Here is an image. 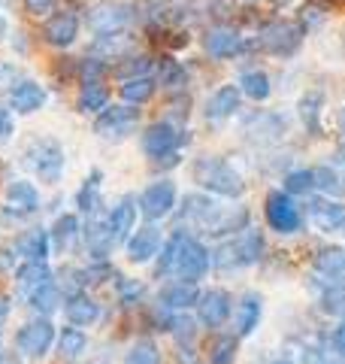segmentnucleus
Here are the masks:
<instances>
[{"label": "nucleus", "instance_id": "nucleus-1", "mask_svg": "<svg viewBox=\"0 0 345 364\" xmlns=\"http://www.w3.org/2000/svg\"><path fill=\"white\" fill-rule=\"evenodd\" d=\"M212 264V255L200 240H194L185 231H176L167 240L164 252H160L158 261V273H172V277L185 279V282H197L206 277V270Z\"/></svg>", "mask_w": 345, "mask_h": 364}, {"label": "nucleus", "instance_id": "nucleus-2", "mask_svg": "<svg viewBox=\"0 0 345 364\" xmlns=\"http://www.w3.org/2000/svg\"><path fill=\"white\" fill-rule=\"evenodd\" d=\"M194 179L197 186H203L206 191H215L221 198H239L243 195V176L230 167L224 158H200L194 164Z\"/></svg>", "mask_w": 345, "mask_h": 364}, {"label": "nucleus", "instance_id": "nucleus-3", "mask_svg": "<svg viewBox=\"0 0 345 364\" xmlns=\"http://www.w3.org/2000/svg\"><path fill=\"white\" fill-rule=\"evenodd\" d=\"M263 255V237L261 231H251V228H243V234L234 237V240L221 243L212 252V264L218 267H248L261 261Z\"/></svg>", "mask_w": 345, "mask_h": 364}, {"label": "nucleus", "instance_id": "nucleus-4", "mask_svg": "<svg viewBox=\"0 0 345 364\" xmlns=\"http://www.w3.org/2000/svg\"><path fill=\"white\" fill-rule=\"evenodd\" d=\"M28 164L33 167L40 182H58L64 173V149L61 143L52 140V136H40L28 146Z\"/></svg>", "mask_w": 345, "mask_h": 364}, {"label": "nucleus", "instance_id": "nucleus-5", "mask_svg": "<svg viewBox=\"0 0 345 364\" xmlns=\"http://www.w3.org/2000/svg\"><path fill=\"white\" fill-rule=\"evenodd\" d=\"M303 33H306V28L300 21L279 18V21H270V25L261 31V46L273 55H294L303 43Z\"/></svg>", "mask_w": 345, "mask_h": 364}, {"label": "nucleus", "instance_id": "nucleus-6", "mask_svg": "<svg viewBox=\"0 0 345 364\" xmlns=\"http://www.w3.org/2000/svg\"><path fill=\"white\" fill-rule=\"evenodd\" d=\"M267 222L273 231H279V234H297L303 225V213L291 200L288 191H270L267 195Z\"/></svg>", "mask_w": 345, "mask_h": 364}, {"label": "nucleus", "instance_id": "nucleus-7", "mask_svg": "<svg viewBox=\"0 0 345 364\" xmlns=\"http://www.w3.org/2000/svg\"><path fill=\"white\" fill-rule=\"evenodd\" d=\"M55 343V325L49 318H33L16 334V349L28 358H43Z\"/></svg>", "mask_w": 345, "mask_h": 364}, {"label": "nucleus", "instance_id": "nucleus-8", "mask_svg": "<svg viewBox=\"0 0 345 364\" xmlns=\"http://www.w3.org/2000/svg\"><path fill=\"white\" fill-rule=\"evenodd\" d=\"M136 124H140V109H133V107H106V109H100V116L94 122V131L100 136H109V140H121V136H128Z\"/></svg>", "mask_w": 345, "mask_h": 364}, {"label": "nucleus", "instance_id": "nucleus-9", "mask_svg": "<svg viewBox=\"0 0 345 364\" xmlns=\"http://www.w3.org/2000/svg\"><path fill=\"white\" fill-rule=\"evenodd\" d=\"M172 207H176V186L167 182V179L152 182V186L143 191V198H140V213L146 215V219H152V222L170 215Z\"/></svg>", "mask_w": 345, "mask_h": 364}, {"label": "nucleus", "instance_id": "nucleus-10", "mask_svg": "<svg viewBox=\"0 0 345 364\" xmlns=\"http://www.w3.org/2000/svg\"><path fill=\"white\" fill-rule=\"evenodd\" d=\"M179 146V131L170 122H155L148 124L143 134V149L148 158H170Z\"/></svg>", "mask_w": 345, "mask_h": 364}, {"label": "nucleus", "instance_id": "nucleus-11", "mask_svg": "<svg viewBox=\"0 0 345 364\" xmlns=\"http://www.w3.org/2000/svg\"><path fill=\"white\" fill-rule=\"evenodd\" d=\"M230 310H234V301H230V294L224 289H209L197 298V316H200V322L209 328L224 325Z\"/></svg>", "mask_w": 345, "mask_h": 364}, {"label": "nucleus", "instance_id": "nucleus-12", "mask_svg": "<svg viewBox=\"0 0 345 364\" xmlns=\"http://www.w3.org/2000/svg\"><path fill=\"white\" fill-rule=\"evenodd\" d=\"M131 18H133V13H131L128 4H100V6L91 9V16H88L91 28H94L97 33L124 31L131 25Z\"/></svg>", "mask_w": 345, "mask_h": 364}, {"label": "nucleus", "instance_id": "nucleus-13", "mask_svg": "<svg viewBox=\"0 0 345 364\" xmlns=\"http://www.w3.org/2000/svg\"><path fill=\"white\" fill-rule=\"evenodd\" d=\"M43 37L49 46L67 49V46H73V40L79 37V18L73 13H55L49 21H45Z\"/></svg>", "mask_w": 345, "mask_h": 364}, {"label": "nucleus", "instance_id": "nucleus-14", "mask_svg": "<svg viewBox=\"0 0 345 364\" xmlns=\"http://www.w3.org/2000/svg\"><path fill=\"white\" fill-rule=\"evenodd\" d=\"M158 252H160V231L155 225L140 228L128 240V258L133 264H146V261H152Z\"/></svg>", "mask_w": 345, "mask_h": 364}, {"label": "nucleus", "instance_id": "nucleus-15", "mask_svg": "<svg viewBox=\"0 0 345 364\" xmlns=\"http://www.w3.org/2000/svg\"><path fill=\"white\" fill-rule=\"evenodd\" d=\"M203 46H206V52L212 55V58H234V55L243 49V37L234 31V28H212L209 33L203 37Z\"/></svg>", "mask_w": 345, "mask_h": 364}, {"label": "nucleus", "instance_id": "nucleus-16", "mask_svg": "<svg viewBox=\"0 0 345 364\" xmlns=\"http://www.w3.org/2000/svg\"><path fill=\"white\" fill-rule=\"evenodd\" d=\"M6 207H9V213H13V215H31V213H37L40 210L37 188H33L31 182H25V179L9 182V188H6Z\"/></svg>", "mask_w": 345, "mask_h": 364}, {"label": "nucleus", "instance_id": "nucleus-17", "mask_svg": "<svg viewBox=\"0 0 345 364\" xmlns=\"http://www.w3.org/2000/svg\"><path fill=\"white\" fill-rule=\"evenodd\" d=\"M239 100H243V91H239L236 85H221L209 100H206V119L221 122L227 116H234V112L239 109Z\"/></svg>", "mask_w": 345, "mask_h": 364}, {"label": "nucleus", "instance_id": "nucleus-18", "mask_svg": "<svg viewBox=\"0 0 345 364\" xmlns=\"http://www.w3.org/2000/svg\"><path fill=\"white\" fill-rule=\"evenodd\" d=\"M309 219H312L321 231H336L345 225V203L339 200H309Z\"/></svg>", "mask_w": 345, "mask_h": 364}, {"label": "nucleus", "instance_id": "nucleus-19", "mask_svg": "<svg viewBox=\"0 0 345 364\" xmlns=\"http://www.w3.org/2000/svg\"><path fill=\"white\" fill-rule=\"evenodd\" d=\"M45 104V88L37 85V82H16L13 91H9V107H13L16 112H37L43 109Z\"/></svg>", "mask_w": 345, "mask_h": 364}, {"label": "nucleus", "instance_id": "nucleus-20", "mask_svg": "<svg viewBox=\"0 0 345 364\" xmlns=\"http://www.w3.org/2000/svg\"><path fill=\"white\" fill-rule=\"evenodd\" d=\"M133 225H136V203H133L131 198H124L119 207L112 210V215H109V234H112V243L131 240Z\"/></svg>", "mask_w": 345, "mask_h": 364}, {"label": "nucleus", "instance_id": "nucleus-21", "mask_svg": "<svg viewBox=\"0 0 345 364\" xmlns=\"http://www.w3.org/2000/svg\"><path fill=\"white\" fill-rule=\"evenodd\" d=\"M197 298H200L197 286H194V282H185V279L170 282V286L160 291V304H164L167 310H188V306H197Z\"/></svg>", "mask_w": 345, "mask_h": 364}, {"label": "nucleus", "instance_id": "nucleus-22", "mask_svg": "<svg viewBox=\"0 0 345 364\" xmlns=\"http://www.w3.org/2000/svg\"><path fill=\"white\" fill-rule=\"evenodd\" d=\"M315 270L321 273V277H327L330 282H342L345 279V249H339V246L318 249Z\"/></svg>", "mask_w": 345, "mask_h": 364}, {"label": "nucleus", "instance_id": "nucleus-23", "mask_svg": "<svg viewBox=\"0 0 345 364\" xmlns=\"http://www.w3.org/2000/svg\"><path fill=\"white\" fill-rule=\"evenodd\" d=\"M16 282H18L21 294H31L33 289L52 282V270L45 267V261H25V264L18 267V273H16Z\"/></svg>", "mask_w": 345, "mask_h": 364}, {"label": "nucleus", "instance_id": "nucleus-24", "mask_svg": "<svg viewBox=\"0 0 345 364\" xmlns=\"http://www.w3.org/2000/svg\"><path fill=\"white\" fill-rule=\"evenodd\" d=\"M97 316H100V306L88 298V294H70V301H67V318H70V325H79V328H85L91 322H97Z\"/></svg>", "mask_w": 345, "mask_h": 364}, {"label": "nucleus", "instance_id": "nucleus-25", "mask_svg": "<svg viewBox=\"0 0 345 364\" xmlns=\"http://www.w3.org/2000/svg\"><path fill=\"white\" fill-rule=\"evenodd\" d=\"M49 243H52L49 234H45L43 228H33V231L18 237L16 249H18V255H25L28 261H45V255H49Z\"/></svg>", "mask_w": 345, "mask_h": 364}, {"label": "nucleus", "instance_id": "nucleus-26", "mask_svg": "<svg viewBox=\"0 0 345 364\" xmlns=\"http://www.w3.org/2000/svg\"><path fill=\"white\" fill-rule=\"evenodd\" d=\"M133 46V37L128 31H112V33H97V43H94V52H100L103 58H121L128 55Z\"/></svg>", "mask_w": 345, "mask_h": 364}, {"label": "nucleus", "instance_id": "nucleus-27", "mask_svg": "<svg viewBox=\"0 0 345 364\" xmlns=\"http://www.w3.org/2000/svg\"><path fill=\"white\" fill-rule=\"evenodd\" d=\"M109 104V88L100 79H85L82 82V95H79V109L85 112H100Z\"/></svg>", "mask_w": 345, "mask_h": 364}, {"label": "nucleus", "instance_id": "nucleus-28", "mask_svg": "<svg viewBox=\"0 0 345 364\" xmlns=\"http://www.w3.org/2000/svg\"><path fill=\"white\" fill-rule=\"evenodd\" d=\"M76 200H79V210H82L85 215H97V210L103 207L100 203V170H91V176L82 182Z\"/></svg>", "mask_w": 345, "mask_h": 364}, {"label": "nucleus", "instance_id": "nucleus-29", "mask_svg": "<svg viewBox=\"0 0 345 364\" xmlns=\"http://www.w3.org/2000/svg\"><path fill=\"white\" fill-rule=\"evenodd\" d=\"M236 349H239V343H236L234 334H218L209 340L206 355H209V364H234Z\"/></svg>", "mask_w": 345, "mask_h": 364}, {"label": "nucleus", "instance_id": "nucleus-30", "mask_svg": "<svg viewBox=\"0 0 345 364\" xmlns=\"http://www.w3.org/2000/svg\"><path fill=\"white\" fill-rule=\"evenodd\" d=\"M155 88H158V82L152 76H133V79H124L121 97L128 100V104H146V100L155 95Z\"/></svg>", "mask_w": 345, "mask_h": 364}, {"label": "nucleus", "instance_id": "nucleus-31", "mask_svg": "<svg viewBox=\"0 0 345 364\" xmlns=\"http://www.w3.org/2000/svg\"><path fill=\"white\" fill-rule=\"evenodd\" d=\"M28 304H31L37 313L49 316V313H55V310H58V304H61V289H58L55 282H45V286L33 289V291L28 294Z\"/></svg>", "mask_w": 345, "mask_h": 364}, {"label": "nucleus", "instance_id": "nucleus-32", "mask_svg": "<svg viewBox=\"0 0 345 364\" xmlns=\"http://www.w3.org/2000/svg\"><path fill=\"white\" fill-rule=\"evenodd\" d=\"M85 243L91 249V255H97V258L106 255L109 249L115 246L112 243V234H109V222H91L88 231H85Z\"/></svg>", "mask_w": 345, "mask_h": 364}, {"label": "nucleus", "instance_id": "nucleus-33", "mask_svg": "<svg viewBox=\"0 0 345 364\" xmlns=\"http://www.w3.org/2000/svg\"><path fill=\"white\" fill-rule=\"evenodd\" d=\"M321 104H324L321 91H309L300 97V119L312 134H321Z\"/></svg>", "mask_w": 345, "mask_h": 364}, {"label": "nucleus", "instance_id": "nucleus-34", "mask_svg": "<svg viewBox=\"0 0 345 364\" xmlns=\"http://www.w3.org/2000/svg\"><path fill=\"white\" fill-rule=\"evenodd\" d=\"M239 91L248 95L251 100H267L270 91H273L270 76L263 70H248V73H243V79H239Z\"/></svg>", "mask_w": 345, "mask_h": 364}, {"label": "nucleus", "instance_id": "nucleus-35", "mask_svg": "<svg viewBox=\"0 0 345 364\" xmlns=\"http://www.w3.org/2000/svg\"><path fill=\"white\" fill-rule=\"evenodd\" d=\"M261 322V301L255 298V294H248V298H243V304H239L236 310V328H239V337L251 334Z\"/></svg>", "mask_w": 345, "mask_h": 364}, {"label": "nucleus", "instance_id": "nucleus-36", "mask_svg": "<svg viewBox=\"0 0 345 364\" xmlns=\"http://www.w3.org/2000/svg\"><path fill=\"white\" fill-rule=\"evenodd\" d=\"M88 346V337L79 331V328H64L61 334H58V352H61L64 358H79Z\"/></svg>", "mask_w": 345, "mask_h": 364}, {"label": "nucleus", "instance_id": "nucleus-37", "mask_svg": "<svg viewBox=\"0 0 345 364\" xmlns=\"http://www.w3.org/2000/svg\"><path fill=\"white\" fill-rule=\"evenodd\" d=\"M76 237H79V219H76V215H61V219L55 222V228H52L55 249H58V252H64V249L70 246Z\"/></svg>", "mask_w": 345, "mask_h": 364}, {"label": "nucleus", "instance_id": "nucleus-38", "mask_svg": "<svg viewBox=\"0 0 345 364\" xmlns=\"http://www.w3.org/2000/svg\"><path fill=\"white\" fill-rule=\"evenodd\" d=\"M124 364H160V349L152 343V340H136L131 346Z\"/></svg>", "mask_w": 345, "mask_h": 364}, {"label": "nucleus", "instance_id": "nucleus-39", "mask_svg": "<svg viewBox=\"0 0 345 364\" xmlns=\"http://www.w3.org/2000/svg\"><path fill=\"white\" fill-rule=\"evenodd\" d=\"M158 82L167 85V88H182L185 85V67L172 58H164L158 64Z\"/></svg>", "mask_w": 345, "mask_h": 364}, {"label": "nucleus", "instance_id": "nucleus-40", "mask_svg": "<svg viewBox=\"0 0 345 364\" xmlns=\"http://www.w3.org/2000/svg\"><path fill=\"white\" fill-rule=\"evenodd\" d=\"M312 188H315L312 170H294V173L285 176V191L288 195H309Z\"/></svg>", "mask_w": 345, "mask_h": 364}, {"label": "nucleus", "instance_id": "nucleus-41", "mask_svg": "<svg viewBox=\"0 0 345 364\" xmlns=\"http://www.w3.org/2000/svg\"><path fill=\"white\" fill-rule=\"evenodd\" d=\"M312 176H315V188L327 191V195H339L342 186H345L342 176H339L333 167H315V170H312Z\"/></svg>", "mask_w": 345, "mask_h": 364}, {"label": "nucleus", "instance_id": "nucleus-42", "mask_svg": "<svg viewBox=\"0 0 345 364\" xmlns=\"http://www.w3.org/2000/svg\"><path fill=\"white\" fill-rule=\"evenodd\" d=\"M321 310L324 313H345V289L339 286V282H330L327 291L321 294Z\"/></svg>", "mask_w": 345, "mask_h": 364}, {"label": "nucleus", "instance_id": "nucleus-43", "mask_svg": "<svg viewBox=\"0 0 345 364\" xmlns=\"http://www.w3.org/2000/svg\"><path fill=\"white\" fill-rule=\"evenodd\" d=\"M148 70H152V58H146V55H140V58H128V64H119V73L121 76H148Z\"/></svg>", "mask_w": 345, "mask_h": 364}, {"label": "nucleus", "instance_id": "nucleus-44", "mask_svg": "<svg viewBox=\"0 0 345 364\" xmlns=\"http://www.w3.org/2000/svg\"><path fill=\"white\" fill-rule=\"evenodd\" d=\"M306 364H345V355L336 349H309L306 352Z\"/></svg>", "mask_w": 345, "mask_h": 364}, {"label": "nucleus", "instance_id": "nucleus-45", "mask_svg": "<svg viewBox=\"0 0 345 364\" xmlns=\"http://www.w3.org/2000/svg\"><path fill=\"white\" fill-rule=\"evenodd\" d=\"M300 18H303V21H300L303 28H315L318 21L324 18V9H321L318 4H306V6H303V16H300Z\"/></svg>", "mask_w": 345, "mask_h": 364}, {"label": "nucleus", "instance_id": "nucleus-46", "mask_svg": "<svg viewBox=\"0 0 345 364\" xmlns=\"http://www.w3.org/2000/svg\"><path fill=\"white\" fill-rule=\"evenodd\" d=\"M100 73H106V64L97 58H85L82 61V79H100Z\"/></svg>", "mask_w": 345, "mask_h": 364}, {"label": "nucleus", "instance_id": "nucleus-47", "mask_svg": "<svg viewBox=\"0 0 345 364\" xmlns=\"http://www.w3.org/2000/svg\"><path fill=\"white\" fill-rule=\"evenodd\" d=\"M25 6H28V13H33V16H45V13H52L55 0H25Z\"/></svg>", "mask_w": 345, "mask_h": 364}, {"label": "nucleus", "instance_id": "nucleus-48", "mask_svg": "<svg viewBox=\"0 0 345 364\" xmlns=\"http://www.w3.org/2000/svg\"><path fill=\"white\" fill-rule=\"evenodd\" d=\"M13 116H9V109H0V140H9L13 136Z\"/></svg>", "mask_w": 345, "mask_h": 364}, {"label": "nucleus", "instance_id": "nucleus-49", "mask_svg": "<svg viewBox=\"0 0 345 364\" xmlns=\"http://www.w3.org/2000/svg\"><path fill=\"white\" fill-rule=\"evenodd\" d=\"M140 294H143L140 282H121V298L124 301H133V298H140Z\"/></svg>", "mask_w": 345, "mask_h": 364}, {"label": "nucleus", "instance_id": "nucleus-50", "mask_svg": "<svg viewBox=\"0 0 345 364\" xmlns=\"http://www.w3.org/2000/svg\"><path fill=\"white\" fill-rule=\"evenodd\" d=\"M333 349H339L345 355V318L336 325V331H333Z\"/></svg>", "mask_w": 345, "mask_h": 364}, {"label": "nucleus", "instance_id": "nucleus-51", "mask_svg": "<svg viewBox=\"0 0 345 364\" xmlns=\"http://www.w3.org/2000/svg\"><path fill=\"white\" fill-rule=\"evenodd\" d=\"M333 167H336L339 173H342V179H345V143L336 149V155H333Z\"/></svg>", "mask_w": 345, "mask_h": 364}, {"label": "nucleus", "instance_id": "nucleus-52", "mask_svg": "<svg viewBox=\"0 0 345 364\" xmlns=\"http://www.w3.org/2000/svg\"><path fill=\"white\" fill-rule=\"evenodd\" d=\"M13 67H9V64H0V88H4V85H9V79H13Z\"/></svg>", "mask_w": 345, "mask_h": 364}, {"label": "nucleus", "instance_id": "nucleus-53", "mask_svg": "<svg viewBox=\"0 0 345 364\" xmlns=\"http://www.w3.org/2000/svg\"><path fill=\"white\" fill-rule=\"evenodd\" d=\"M0 364H21L18 355H13V352H0Z\"/></svg>", "mask_w": 345, "mask_h": 364}, {"label": "nucleus", "instance_id": "nucleus-54", "mask_svg": "<svg viewBox=\"0 0 345 364\" xmlns=\"http://www.w3.org/2000/svg\"><path fill=\"white\" fill-rule=\"evenodd\" d=\"M9 310H13V306H9V301H6V298H0V322H4V318L9 316Z\"/></svg>", "mask_w": 345, "mask_h": 364}, {"label": "nucleus", "instance_id": "nucleus-55", "mask_svg": "<svg viewBox=\"0 0 345 364\" xmlns=\"http://www.w3.org/2000/svg\"><path fill=\"white\" fill-rule=\"evenodd\" d=\"M339 128H342V134H345V109H342V116H339Z\"/></svg>", "mask_w": 345, "mask_h": 364}, {"label": "nucleus", "instance_id": "nucleus-56", "mask_svg": "<svg viewBox=\"0 0 345 364\" xmlns=\"http://www.w3.org/2000/svg\"><path fill=\"white\" fill-rule=\"evenodd\" d=\"M4 33H6V25H4V18H0V37H4Z\"/></svg>", "mask_w": 345, "mask_h": 364}, {"label": "nucleus", "instance_id": "nucleus-57", "mask_svg": "<svg viewBox=\"0 0 345 364\" xmlns=\"http://www.w3.org/2000/svg\"><path fill=\"white\" fill-rule=\"evenodd\" d=\"M279 364H291V361H279Z\"/></svg>", "mask_w": 345, "mask_h": 364}, {"label": "nucleus", "instance_id": "nucleus-58", "mask_svg": "<svg viewBox=\"0 0 345 364\" xmlns=\"http://www.w3.org/2000/svg\"><path fill=\"white\" fill-rule=\"evenodd\" d=\"M0 325H4V322H0ZM0 334H4V331H0Z\"/></svg>", "mask_w": 345, "mask_h": 364}, {"label": "nucleus", "instance_id": "nucleus-59", "mask_svg": "<svg viewBox=\"0 0 345 364\" xmlns=\"http://www.w3.org/2000/svg\"><path fill=\"white\" fill-rule=\"evenodd\" d=\"M0 4H4V0H0Z\"/></svg>", "mask_w": 345, "mask_h": 364}]
</instances>
